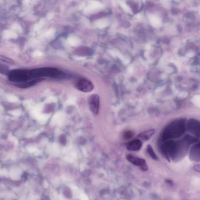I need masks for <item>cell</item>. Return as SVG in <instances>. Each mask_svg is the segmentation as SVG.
<instances>
[{
    "mask_svg": "<svg viewBox=\"0 0 200 200\" xmlns=\"http://www.w3.org/2000/svg\"><path fill=\"white\" fill-rule=\"evenodd\" d=\"M197 141L196 138L189 135L179 140H170L162 146V152L168 160L177 161L185 156L190 146Z\"/></svg>",
    "mask_w": 200,
    "mask_h": 200,
    "instance_id": "cell-1",
    "label": "cell"
},
{
    "mask_svg": "<svg viewBox=\"0 0 200 200\" xmlns=\"http://www.w3.org/2000/svg\"><path fill=\"white\" fill-rule=\"evenodd\" d=\"M185 124L181 122L171 124L166 127L162 134L163 140L177 138L182 136L185 131Z\"/></svg>",
    "mask_w": 200,
    "mask_h": 200,
    "instance_id": "cell-2",
    "label": "cell"
},
{
    "mask_svg": "<svg viewBox=\"0 0 200 200\" xmlns=\"http://www.w3.org/2000/svg\"><path fill=\"white\" fill-rule=\"evenodd\" d=\"M126 158L128 161L133 165L139 167L142 171H147L148 170L146 161L143 159L131 154H128Z\"/></svg>",
    "mask_w": 200,
    "mask_h": 200,
    "instance_id": "cell-3",
    "label": "cell"
},
{
    "mask_svg": "<svg viewBox=\"0 0 200 200\" xmlns=\"http://www.w3.org/2000/svg\"><path fill=\"white\" fill-rule=\"evenodd\" d=\"M75 85L77 89L84 92H89L93 88L92 83L89 80L85 78L79 79L76 82Z\"/></svg>",
    "mask_w": 200,
    "mask_h": 200,
    "instance_id": "cell-4",
    "label": "cell"
},
{
    "mask_svg": "<svg viewBox=\"0 0 200 200\" xmlns=\"http://www.w3.org/2000/svg\"><path fill=\"white\" fill-rule=\"evenodd\" d=\"M89 108L94 115L98 114L99 109V97L97 94L92 95L89 98L88 101Z\"/></svg>",
    "mask_w": 200,
    "mask_h": 200,
    "instance_id": "cell-5",
    "label": "cell"
},
{
    "mask_svg": "<svg viewBox=\"0 0 200 200\" xmlns=\"http://www.w3.org/2000/svg\"><path fill=\"white\" fill-rule=\"evenodd\" d=\"M190 158L194 161H200V143L195 144L191 148Z\"/></svg>",
    "mask_w": 200,
    "mask_h": 200,
    "instance_id": "cell-6",
    "label": "cell"
},
{
    "mask_svg": "<svg viewBox=\"0 0 200 200\" xmlns=\"http://www.w3.org/2000/svg\"><path fill=\"white\" fill-rule=\"evenodd\" d=\"M142 142L138 139H133L127 143L126 148L128 150L131 151H137L141 148Z\"/></svg>",
    "mask_w": 200,
    "mask_h": 200,
    "instance_id": "cell-7",
    "label": "cell"
},
{
    "mask_svg": "<svg viewBox=\"0 0 200 200\" xmlns=\"http://www.w3.org/2000/svg\"><path fill=\"white\" fill-rule=\"evenodd\" d=\"M187 128L190 132L197 136H200V124L193 123L189 124Z\"/></svg>",
    "mask_w": 200,
    "mask_h": 200,
    "instance_id": "cell-8",
    "label": "cell"
},
{
    "mask_svg": "<svg viewBox=\"0 0 200 200\" xmlns=\"http://www.w3.org/2000/svg\"><path fill=\"white\" fill-rule=\"evenodd\" d=\"M155 130L154 129H151L146 131L140 133L138 136L140 139L142 140H148L154 135V134L155 133Z\"/></svg>",
    "mask_w": 200,
    "mask_h": 200,
    "instance_id": "cell-9",
    "label": "cell"
},
{
    "mask_svg": "<svg viewBox=\"0 0 200 200\" xmlns=\"http://www.w3.org/2000/svg\"><path fill=\"white\" fill-rule=\"evenodd\" d=\"M44 78H38L32 80V81H29L27 82H22V83H20L19 84H16L17 86L22 88H26L27 87H29L31 86L34 84L37 83V82L40 81L42 80H44Z\"/></svg>",
    "mask_w": 200,
    "mask_h": 200,
    "instance_id": "cell-10",
    "label": "cell"
},
{
    "mask_svg": "<svg viewBox=\"0 0 200 200\" xmlns=\"http://www.w3.org/2000/svg\"><path fill=\"white\" fill-rule=\"evenodd\" d=\"M151 25L155 27H159L161 25V21L158 17L154 15H151L149 18Z\"/></svg>",
    "mask_w": 200,
    "mask_h": 200,
    "instance_id": "cell-11",
    "label": "cell"
},
{
    "mask_svg": "<svg viewBox=\"0 0 200 200\" xmlns=\"http://www.w3.org/2000/svg\"><path fill=\"white\" fill-rule=\"evenodd\" d=\"M147 150L148 153L149 154L151 158L152 159L155 160H158L159 158L158 156H157L151 145L150 144L148 145L147 146Z\"/></svg>",
    "mask_w": 200,
    "mask_h": 200,
    "instance_id": "cell-12",
    "label": "cell"
},
{
    "mask_svg": "<svg viewBox=\"0 0 200 200\" xmlns=\"http://www.w3.org/2000/svg\"><path fill=\"white\" fill-rule=\"evenodd\" d=\"M97 27L100 29H103L108 25V21L105 19H101L98 20L95 23Z\"/></svg>",
    "mask_w": 200,
    "mask_h": 200,
    "instance_id": "cell-13",
    "label": "cell"
},
{
    "mask_svg": "<svg viewBox=\"0 0 200 200\" xmlns=\"http://www.w3.org/2000/svg\"><path fill=\"white\" fill-rule=\"evenodd\" d=\"M102 5L100 2L97 1H93L91 2L89 5V9L90 10H95L99 9L102 7Z\"/></svg>",
    "mask_w": 200,
    "mask_h": 200,
    "instance_id": "cell-14",
    "label": "cell"
},
{
    "mask_svg": "<svg viewBox=\"0 0 200 200\" xmlns=\"http://www.w3.org/2000/svg\"><path fill=\"white\" fill-rule=\"evenodd\" d=\"M192 101L195 105L200 108V95H194L192 99Z\"/></svg>",
    "mask_w": 200,
    "mask_h": 200,
    "instance_id": "cell-15",
    "label": "cell"
},
{
    "mask_svg": "<svg viewBox=\"0 0 200 200\" xmlns=\"http://www.w3.org/2000/svg\"><path fill=\"white\" fill-rule=\"evenodd\" d=\"M0 60L2 62H4L5 63H7V64H9L12 65L14 64V62L13 60L4 56L0 55Z\"/></svg>",
    "mask_w": 200,
    "mask_h": 200,
    "instance_id": "cell-16",
    "label": "cell"
},
{
    "mask_svg": "<svg viewBox=\"0 0 200 200\" xmlns=\"http://www.w3.org/2000/svg\"><path fill=\"white\" fill-rule=\"evenodd\" d=\"M7 99L10 102H16L18 101V98L13 95H9L7 97Z\"/></svg>",
    "mask_w": 200,
    "mask_h": 200,
    "instance_id": "cell-17",
    "label": "cell"
},
{
    "mask_svg": "<svg viewBox=\"0 0 200 200\" xmlns=\"http://www.w3.org/2000/svg\"><path fill=\"white\" fill-rule=\"evenodd\" d=\"M133 135V133L132 131H127L124 133V138L126 139L130 138Z\"/></svg>",
    "mask_w": 200,
    "mask_h": 200,
    "instance_id": "cell-18",
    "label": "cell"
},
{
    "mask_svg": "<svg viewBox=\"0 0 200 200\" xmlns=\"http://www.w3.org/2000/svg\"><path fill=\"white\" fill-rule=\"evenodd\" d=\"M120 5L122 7L125 11H127V12H130V7L128 6V5L126 4V3L123 2H120Z\"/></svg>",
    "mask_w": 200,
    "mask_h": 200,
    "instance_id": "cell-19",
    "label": "cell"
},
{
    "mask_svg": "<svg viewBox=\"0 0 200 200\" xmlns=\"http://www.w3.org/2000/svg\"><path fill=\"white\" fill-rule=\"evenodd\" d=\"M60 141L61 142L62 144H65L66 142V139L65 138V137L64 135H62L60 138Z\"/></svg>",
    "mask_w": 200,
    "mask_h": 200,
    "instance_id": "cell-20",
    "label": "cell"
},
{
    "mask_svg": "<svg viewBox=\"0 0 200 200\" xmlns=\"http://www.w3.org/2000/svg\"><path fill=\"white\" fill-rule=\"evenodd\" d=\"M193 168L196 172L200 173V165H198L194 166Z\"/></svg>",
    "mask_w": 200,
    "mask_h": 200,
    "instance_id": "cell-21",
    "label": "cell"
},
{
    "mask_svg": "<svg viewBox=\"0 0 200 200\" xmlns=\"http://www.w3.org/2000/svg\"><path fill=\"white\" fill-rule=\"evenodd\" d=\"M47 101L49 102H56L57 100H56V99L54 97H50L48 99Z\"/></svg>",
    "mask_w": 200,
    "mask_h": 200,
    "instance_id": "cell-22",
    "label": "cell"
},
{
    "mask_svg": "<svg viewBox=\"0 0 200 200\" xmlns=\"http://www.w3.org/2000/svg\"><path fill=\"white\" fill-rule=\"evenodd\" d=\"M41 55V53L39 52H36V53L35 54V55L38 56H39Z\"/></svg>",
    "mask_w": 200,
    "mask_h": 200,
    "instance_id": "cell-23",
    "label": "cell"
},
{
    "mask_svg": "<svg viewBox=\"0 0 200 200\" xmlns=\"http://www.w3.org/2000/svg\"><path fill=\"white\" fill-rule=\"evenodd\" d=\"M136 17L137 18H138V19H139V18H140L141 16L139 15H137L136 16Z\"/></svg>",
    "mask_w": 200,
    "mask_h": 200,
    "instance_id": "cell-24",
    "label": "cell"
},
{
    "mask_svg": "<svg viewBox=\"0 0 200 200\" xmlns=\"http://www.w3.org/2000/svg\"></svg>",
    "mask_w": 200,
    "mask_h": 200,
    "instance_id": "cell-25",
    "label": "cell"
},
{
    "mask_svg": "<svg viewBox=\"0 0 200 200\" xmlns=\"http://www.w3.org/2000/svg\"></svg>",
    "mask_w": 200,
    "mask_h": 200,
    "instance_id": "cell-26",
    "label": "cell"
}]
</instances>
